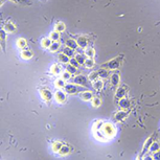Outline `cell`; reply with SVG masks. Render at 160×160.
Returning <instances> with one entry per match:
<instances>
[{
    "mask_svg": "<svg viewBox=\"0 0 160 160\" xmlns=\"http://www.w3.org/2000/svg\"><path fill=\"white\" fill-rule=\"evenodd\" d=\"M74 58L78 60V62L80 63L81 65H84V63H85V61H86L87 57L84 56V55H82V53H76V56H74Z\"/></svg>",
    "mask_w": 160,
    "mask_h": 160,
    "instance_id": "obj_34",
    "label": "cell"
},
{
    "mask_svg": "<svg viewBox=\"0 0 160 160\" xmlns=\"http://www.w3.org/2000/svg\"><path fill=\"white\" fill-rule=\"evenodd\" d=\"M97 73H98V76H100V79H107L108 76H109V71H108V69L102 68V67L97 70Z\"/></svg>",
    "mask_w": 160,
    "mask_h": 160,
    "instance_id": "obj_23",
    "label": "cell"
},
{
    "mask_svg": "<svg viewBox=\"0 0 160 160\" xmlns=\"http://www.w3.org/2000/svg\"><path fill=\"white\" fill-rule=\"evenodd\" d=\"M74 51H76L74 49L70 48V47H68V46H65V48L63 49V52H64L65 55H67V56H68L69 58H72V57H73Z\"/></svg>",
    "mask_w": 160,
    "mask_h": 160,
    "instance_id": "obj_33",
    "label": "cell"
},
{
    "mask_svg": "<svg viewBox=\"0 0 160 160\" xmlns=\"http://www.w3.org/2000/svg\"><path fill=\"white\" fill-rule=\"evenodd\" d=\"M110 83H111L112 86H118L120 83V76L118 72H115V73L111 74L110 76Z\"/></svg>",
    "mask_w": 160,
    "mask_h": 160,
    "instance_id": "obj_14",
    "label": "cell"
},
{
    "mask_svg": "<svg viewBox=\"0 0 160 160\" xmlns=\"http://www.w3.org/2000/svg\"><path fill=\"white\" fill-rule=\"evenodd\" d=\"M65 29H66V25L63 22H57L55 25V31H59V33H63V31H65Z\"/></svg>",
    "mask_w": 160,
    "mask_h": 160,
    "instance_id": "obj_27",
    "label": "cell"
},
{
    "mask_svg": "<svg viewBox=\"0 0 160 160\" xmlns=\"http://www.w3.org/2000/svg\"><path fill=\"white\" fill-rule=\"evenodd\" d=\"M13 2L17 3V4H21V5H29L31 2H29L28 0H11Z\"/></svg>",
    "mask_w": 160,
    "mask_h": 160,
    "instance_id": "obj_38",
    "label": "cell"
},
{
    "mask_svg": "<svg viewBox=\"0 0 160 160\" xmlns=\"http://www.w3.org/2000/svg\"><path fill=\"white\" fill-rule=\"evenodd\" d=\"M84 89V87L79 86L76 84H66V86L64 87V91L67 94H70V95H73L79 92H81Z\"/></svg>",
    "mask_w": 160,
    "mask_h": 160,
    "instance_id": "obj_4",
    "label": "cell"
},
{
    "mask_svg": "<svg viewBox=\"0 0 160 160\" xmlns=\"http://www.w3.org/2000/svg\"><path fill=\"white\" fill-rule=\"evenodd\" d=\"M40 93H41V96L42 98L45 100V102H50L52 100V92L49 90L48 88H42L40 90Z\"/></svg>",
    "mask_w": 160,
    "mask_h": 160,
    "instance_id": "obj_9",
    "label": "cell"
},
{
    "mask_svg": "<svg viewBox=\"0 0 160 160\" xmlns=\"http://www.w3.org/2000/svg\"><path fill=\"white\" fill-rule=\"evenodd\" d=\"M88 78H89V80L91 81V82H93V81H95V80H97V79H100V76H98L97 71H92L91 73H90V74L88 76Z\"/></svg>",
    "mask_w": 160,
    "mask_h": 160,
    "instance_id": "obj_37",
    "label": "cell"
},
{
    "mask_svg": "<svg viewBox=\"0 0 160 160\" xmlns=\"http://www.w3.org/2000/svg\"><path fill=\"white\" fill-rule=\"evenodd\" d=\"M65 44H66V46L70 47V48L74 49V50L79 47L78 42H76V40H74V39H67Z\"/></svg>",
    "mask_w": 160,
    "mask_h": 160,
    "instance_id": "obj_19",
    "label": "cell"
},
{
    "mask_svg": "<svg viewBox=\"0 0 160 160\" xmlns=\"http://www.w3.org/2000/svg\"><path fill=\"white\" fill-rule=\"evenodd\" d=\"M121 61H122V56H118L116 58H113L110 61H108V62L102 64L100 67L108 69V70H116L120 66V64H121Z\"/></svg>",
    "mask_w": 160,
    "mask_h": 160,
    "instance_id": "obj_2",
    "label": "cell"
},
{
    "mask_svg": "<svg viewBox=\"0 0 160 160\" xmlns=\"http://www.w3.org/2000/svg\"><path fill=\"white\" fill-rule=\"evenodd\" d=\"M50 72L52 74H56V76H59L60 73H62V67L59 64H53L50 68Z\"/></svg>",
    "mask_w": 160,
    "mask_h": 160,
    "instance_id": "obj_17",
    "label": "cell"
},
{
    "mask_svg": "<svg viewBox=\"0 0 160 160\" xmlns=\"http://www.w3.org/2000/svg\"><path fill=\"white\" fill-rule=\"evenodd\" d=\"M61 47V44L59 41H57V42H52V44H51V46L49 47V51L50 52H57V51L60 49Z\"/></svg>",
    "mask_w": 160,
    "mask_h": 160,
    "instance_id": "obj_29",
    "label": "cell"
},
{
    "mask_svg": "<svg viewBox=\"0 0 160 160\" xmlns=\"http://www.w3.org/2000/svg\"><path fill=\"white\" fill-rule=\"evenodd\" d=\"M85 56L87 57V58H94V56H95V50H94L93 47H87V48H85Z\"/></svg>",
    "mask_w": 160,
    "mask_h": 160,
    "instance_id": "obj_22",
    "label": "cell"
},
{
    "mask_svg": "<svg viewBox=\"0 0 160 160\" xmlns=\"http://www.w3.org/2000/svg\"><path fill=\"white\" fill-rule=\"evenodd\" d=\"M65 82H66V81L63 80L62 78H60V79H58V80H56L55 86H56V88H58V89H64V87L66 86Z\"/></svg>",
    "mask_w": 160,
    "mask_h": 160,
    "instance_id": "obj_26",
    "label": "cell"
},
{
    "mask_svg": "<svg viewBox=\"0 0 160 160\" xmlns=\"http://www.w3.org/2000/svg\"><path fill=\"white\" fill-rule=\"evenodd\" d=\"M91 104L94 108H98L100 106V104H102V100H100V97H93L91 100Z\"/></svg>",
    "mask_w": 160,
    "mask_h": 160,
    "instance_id": "obj_36",
    "label": "cell"
},
{
    "mask_svg": "<svg viewBox=\"0 0 160 160\" xmlns=\"http://www.w3.org/2000/svg\"><path fill=\"white\" fill-rule=\"evenodd\" d=\"M155 136H156V134L154 133V135H152V136H150L149 138H148L147 140H145V145H143V148H142V151H141V153H140V155H139V159L140 158H143V156L145 155L147 153H149V151H150V148H151V145L153 143V141L155 140Z\"/></svg>",
    "mask_w": 160,
    "mask_h": 160,
    "instance_id": "obj_5",
    "label": "cell"
},
{
    "mask_svg": "<svg viewBox=\"0 0 160 160\" xmlns=\"http://www.w3.org/2000/svg\"><path fill=\"white\" fill-rule=\"evenodd\" d=\"M80 97L82 100H85V102H91L92 98L94 97L93 93L89 90H86V91H83L82 93H80Z\"/></svg>",
    "mask_w": 160,
    "mask_h": 160,
    "instance_id": "obj_11",
    "label": "cell"
},
{
    "mask_svg": "<svg viewBox=\"0 0 160 160\" xmlns=\"http://www.w3.org/2000/svg\"><path fill=\"white\" fill-rule=\"evenodd\" d=\"M91 81L89 80V78H87L86 76H83V74H79L73 78V83L79 86H82L84 88H89L90 86H92Z\"/></svg>",
    "mask_w": 160,
    "mask_h": 160,
    "instance_id": "obj_3",
    "label": "cell"
},
{
    "mask_svg": "<svg viewBox=\"0 0 160 160\" xmlns=\"http://www.w3.org/2000/svg\"><path fill=\"white\" fill-rule=\"evenodd\" d=\"M66 70L68 71V72H70L71 74H76L78 68H76V67H74L73 65H71L70 63H68V64L66 65Z\"/></svg>",
    "mask_w": 160,
    "mask_h": 160,
    "instance_id": "obj_35",
    "label": "cell"
},
{
    "mask_svg": "<svg viewBox=\"0 0 160 160\" xmlns=\"http://www.w3.org/2000/svg\"><path fill=\"white\" fill-rule=\"evenodd\" d=\"M92 87H93L95 90L100 91V90H102V89L104 88V82H103L100 79H97V80L92 82Z\"/></svg>",
    "mask_w": 160,
    "mask_h": 160,
    "instance_id": "obj_16",
    "label": "cell"
},
{
    "mask_svg": "<svg viewBox=\"0 0 160 160\" xmlns=\"http://www.w3.org/2000/svg\"><path fill=\"white\" fill-rule=\"evenodd\" d=\"M4 1H5V0H1V1H0V5H1V7H2V5H3V3H4Z\"/></svg>",
    "mask_w": 160,
    "mask_h": 160,
    "instance_id": "obj_42",
    "label": "cell"
},
{
    "mask_svg": "<svg viewBox=\"0 0 160 160\" xmlns=\"http://www.w3.org/2000/svg\"><path fill=\"white\" fill-rule=\"evenodd\" d=\"M94 65H95V62H94V60L92 58H87L86 61H85V63H84L85 68H87V69L93 68Z\"/></svg>",
    "mask_w": 160,
    "mask_h": 160,
    "instance_id": "obj_25",
    "label": "cell"
},
{
    "mask_svg": "<svg viewBox=\"0 0 160 160\" xmlns=\"http://www.w3.org/2000/svg\"><path fill=\"white\" fill-rule=\"evenodd\" d=\"M60 33H59V31H51V33H50V36H49V38H50L51 40H52V42H57V41L60 40Z\"/></svg>",
    "mask_w": 160,
    "mask_h": 160,
    "instance_id": "obj_30",
    "label": "cell"
},
{
    "mask_svg": "<svg viewBox=\"0 0 160 160\" xmlns=\"http://www.w3.org/2000/svg\"><path fill=\"white\" fill-rule=\"evenodd\" d=\"M128 115H129V112H128L127 110H124V109L119 110V111L116 112L115 115H114V120L117 122H121L128 117Z\"/></svg>",
    "mask_w": 160,
    "mask_h": 160,
    "instance_id": "obj_7",
    "label": "cell"
},
{
    "mask_svg": "<svg viewBox=\"0 0 160 160\" xmlns=\"http://www.w3.org/2000/svg\"><path fill=\"white\" fill-rule=\"evenodd\" d=\"M76 42H78L79 47H81V48H87L89 45V39L87 38L86 36H80L76 39Z\"/></svg>",
    "mask_w": 160,
    "mask_h": 160,
    "instance_id": "obj_10",
    "label": "cell"
},
{
    "mask_svg": "<svg viewBox=\"0 0 160 160\" xmlns=\"http://www.w3.org/2000/svg\"><path fill=\"white\" fill-rule=\"evenodd\" d=\"M100 131H102V133L104 134L107 139H109V138H113L115 136L116 128L110 122H104L102 128H100Z\"/></svg>",
    "mask_w": 160,
    "mask_h": 160,
    "instance_id": "obj_1",
    "label": "cell"
},
{
    "mask_svg": "<svg viewBox=\"0 0 160 160\" xmlns=\"http://www.w3.org/2000/svg\"><path fill=\"white\" fill-rule=\"evenodd\" d=\"M55 100L59 104H65L67 102V93L62 89H59L55 93Z\"/></svg>",
    "mask_w": 160,
    "mask_h": 160,
    "instance_id": "obj_6",
    "label": "cell"
},
{
    "mask_svg": "<svg viewBox=\"0 0 160 160\" xmlns=\"http://www.w3.org/2000/svg\"><path fill=\"white\" fill-rule=\"evenodd\" d=\"M4 29L7 33H14V31H16V26L15 24H13L12 22H7L4 25Z\"/></svg>",
    "mask_w": 160,
    "mask_h": 160,
    "instance_id": "obj_31",
    "label": "cell"
},
{
    "mask_svg": "<svg viewBox=\"0 0 160 160\" xmlns=\"http://www.w3.org/2000/svg\"><path fill=\"white\" fill-rule=\"evenodd\" d=\"M69 63H70L71 65H73L74 67H76V68H79V67L81 66V64L78 62V60H76L74 57H73V58H70V61H69Z\"/></svg>",
    "mask_w": 160,
    "mask_h": 160,
    "instance_id": "obj_40",
    "label": "cell"
},
{
    "mask_svg": "<svg viewBox=\"0 0 160 160\" xmlns=\"http://www.w3.org/2000/svg\"><path fill=\"white\" fill-rule=\"evenodd\" d=\"M159 150H160V142L158 141V140H154L153 143L151 145V148H150L149 152L151 154H153V153H155V152L159 151Z\"/></svg>",
    "mask_w": 160,
    "mask_h": 160,
    "instance_id": "obj_20",
    "label": "cell"
},
{
    "mask_svg": "<svg viewBox=\"0 0 160 160\" xmlns=\"http://www.w3.org/2000/svg\"><path fill=\"white\" fill-rule=\"evenodd\" d=\"M62 147H63V143L61 141H55L52 142V145H51V150H52L55 153H59V151H60Z\"/></svg>",
    "mask_w": 160,
    "mask_h": 160,
    "instance_id": "obj_24",
    "label": "cell"
},
{
    "mask_svg": "<svg viewBox=\"0 0 160 160\" xmlns=\"http://www.w3.org/2000/svg\"><path fill=\"white\" fill-rule=\"evenodd\" d=\"M21 58L24 59V60H29V59L33 58V52L29 49H22V51H21Z\"/></svg>",
    "mask_w": 160,
    "mask_h": 160,
    "instance_id": "obj_21",
    "label": "cell"
},
{
    "mask_svg": "<svg viewBox=\"0 0 160 160\" xmlns=\"http://www.w3.org/2000/svg\"><path fill=\"white\" fill-rule=\"evenodd\" d=\"M71 76H72V74L70 73V72H68V71H64V72H62V79L65 81H69L71 79Z\"/></svg>",
    "mask_w": 160,
    "mask_h": 160,
    "instance_id": "obj_39",
    "label": "cell"
},
{
    "mask_svg": "<svg viewBox=\"0 0 160 160\" xmlns=\"http://www.w3.org/2000/svg\"><path fill=\"white\" fill-rule=\"evenodd\" d=\"M118 106H119L121 109L127 110V109H129L130 107H131V102H130L129 98L124 97V98H121L119 102H118Z\"/></svg>",
    "mask_w": 160,
    "mask_h": 160,
    "instance_id": "obj_13",
    "label": "cell"
},
{
    "mask_svg": "<svg viewBox=\"0 0 160 160\" xmlns=\"http://www.w3.org/2000/svg\"><path fill=\"white\" fill-rule=\"evenodd\" d=\"M27 45V42L26 40H25L24 38H19L17 40V46L18 48H20V49H24L25 47H26Z\"/></svg>",
    "mask_w": 160,
    "mask_h": 160,
    "instance_id": "obj_28",
    "label": "cell"
},
{
    "mask_svg": "<svg viewBox=\"0 0 160 160\" xmlns=\"http://www.w3.org/2000/svg\"><path fill=\"white\" fill-rule=\"evenodd\" d=\"M58 60L60 63H62V64H68L69 61H70V58H69L67 55H65L64 52H61L58 55Z\"/></svg>",
    "mask_w": 160,
    "mask_h": 160,
    "instance_id": "obj_15",
    "label": "cell"
},
{
    "mask_svg": "<svg viewBox=\"0 0 160 160\" xmlns=\"http://www.w3.org/2000/svg\"><path fill=\"white\" fill-rule=\"evenodd\" d=\"M7 33L4 28H2L0 31V39H1V48L3 51H5L7 49Z\"/></svg>",
    "mask_w": 160,
    "mask_h": 160,
    "instance_id": "obj_12",
    "label": "cell"
},
{
    "mask_svg": "<svg viewBox=\"0 0 160 160\" xmlns=\"http://www.w3.org/2000/svg\"><path fill=\"white\" fill-rule=\"evenodd\" d=\"M152 155H153V159H159L160 160V150L157 152H155V153H153Z\"/></svg>",
    "mask_w": 160,
    "mask_h": 160,
    "instance_id": "obj_41",
    "label": "cell"
},
{
    "mask_svg": "<svg viewBox=\"0 0 160 160\" xmlns=\"http://www.w3.org/2000/svg\"><path fill=\"white\" fill-rule=\"evenodd\" d=\"M52 44V40L50 38H43L41 40V46L45 49H49V47Z\"/></svg>",
    "mask_w": 160,
    "mask_h": 160,
    "instance_id": "obj_18",
    "label": "cell"
},
{
    "mask_svg": "<svg viewBox=\"0 0 160 160\" xmlns=\"http://www.w3.org/2000/svg\"><path fill=\"white\" fill-rule=\"evenodd\" d=\"M69 153H70V148H69L68 145H63L60 151H59V154H60L61 156H66L68 155Z\"/></svg>",
    "mask_w": 160,
    "mask_h": 160,
    "instance_id": "obj_32",
    "label": "cell"
},
{
    "mask_svg": "<svg viewBox=\"0 0 160 160\" xmlns=\"http://www.w3.org/2000/svg\"><path fill=\"white\" fill-rule=\"evenodd\" d=\"M126 92H127V88L124 86H119L115 91V95H114V100H116L117 102H119L121 98L124 97L126 95Z\"/></svg>",
    "mask_w": 160,
    "mask_h": 160,
    "instance_id": "obj_8",
    "label": "cell"
}]
</instances>
